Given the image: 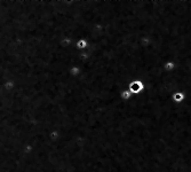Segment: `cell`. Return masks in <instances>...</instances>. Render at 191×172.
<instances>
[]
</instances>
